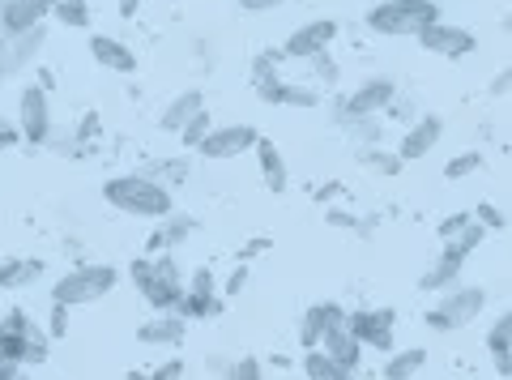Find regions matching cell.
<instances>
[{"label": "cell", "instance_id": "cell-1", "mask_svg": "<svg viewBox=\"0 0 512 380\" xmlns=\"http://www.w3.org/2000/svg\"><path fill=\"white\" fill-rule=\"evenodd\" d=\"M103 201L111 210L128 218H167L171 214V188L150 180L146 171H128V176H111L103 184Z\"/></svg>", "mask_w": 512, "mask_h": 380}, {"label": "cell", "instance_id": "cell-2", "mask_svg": "<svg viewBox=\"0 0 512 380\" xmlns=\"http://www.w3.org/2000/svg\"><path fill=\"white\" fill-rule=\"evenodd\" d=\"M440 18V0H372L363 26L384 39H414L423 26Z\"/></svg>", "mask_w": 512, "mask_h": 380}, {"label": "cell", "instance_id": "cell-3", "mask_svg": "<svg viewBox=\"0 0 512 380\" xmlns=\"http://www.w3.org/2000/svg\"><path fill=\"white\" fill-rule=\"evenodd\" d=\"M52 355V338L39 321H30L26 308H9L0 316V359L22 363V368H39Z\"/></svg>", "mask_w": 512, "mask_h": 380}, {"label": "cell", "instance_id": "cell-4", "mask_svg": "<svg viewBox=\"0 0 512 380\" xmlns=\"http://www.w3.org/2000/svg\"><path fill=\"white\" fill-rule=\"evenodd\" d=\"M116 287H120L116 265H73L69 274L56 278L52 299H60V304H69V308H82V304H99V299H107Z\"/></svg>", "mask_w": 512, "mask_h": 380}, {"label": "cell", "instance_id": "cell-5", "mask_svg": "<svg viewBox=\"0 0 512 380\" xmlns=\"http://www.w3.org/2000/svg\"><path fill=\"white\" fill-rule=\"evenodd\" d=\"M440 295L444 299L427 312V329H436V334H457V329L474 325L478 316H483V308H487V291L483 287H448Z\"/></svg>", "mask_w": 512, "mask_h": 380}, {"label": "cell", "instance_id": "cell-6", "mask_svg": "<svg viewBox=\"0 0 512 380\" xmlns=\"http://www.w3.org/2000/svg\"><path fill=\"white\" fill-rule=\"evenodd\" d=\"M393 99H397V82H393V77H384V73L367 77V82H363L355 94H346V99L338 103V124L389 112V107H393Z\"/></svg>", "mask_w": 512, "mask_h": 380}, {"label": "cell", "instance_id": "cell-7", "mask_svg": "<svg viewBox=\"0 0 512 380\" xmlns=\"http://www.w3.org/2000/svg\"><path fill=\"white\" fill-rule=\"evenodd\" d=\"M346 325L355 329V338L363 342V351L389 355L397 346V312L393 308H359L346 312Z\"/></svg>", "mask_w": 512, "mask_h": 380}, {"label": "cell", "instance_id": "cell-8", "mask_svg": "<svg viewBox=\"0 0 512 380\" xmlns=\"http://www.w3.org/2000/svg\"><path fill=\"white\" fill-rule=\"evenodd\" d=\"M43 47H47V26L43 22L30 26V30H18V35H0V82L26 73L39 60Z\"/></svg>", "mask_w": 512, "mask_h": 380}, {"label": "cell", "instance_id": "cell-9", "mask_svg": "<svg viewBox=\"0 0 512 380\" xmlns=\"http://www.w3.org/2000/svg\"><path fill=\"white\" fill-rule=\"evenodd\" d=\"M18 129H22V141L26 146H47L52 137V99H47L43 86H22L18 94Z\"/></svg>", "mask_w": 512, "mask_h": 380}, {"label": "cell", "instance_id": "cell-10", "mask_svg": "<svg viewBox=\"0 0 512 380\" xmlns=\"http://www.w3.org/2000/svg\"><path fill=\"white\" fill-rule=\"evenodd\" d=\"M414 39H419L423 52H431V56H444V60H461V56H470L474 47H478L474 30H466V26H453V22H444V18H436L431 26H423Z\"/></svg>", "mask_w": 512, "mask_h": 380}, {"label": "cell", "instance_id": "cell-11", "mask_svg": "<svg viewBox=\"0 0 512 380\" xmlns=\"http://www.w3.org/2000/svg\"><path fill=\"white\" fill-rule=\"evenodd\" d=\"M256 133L252 124H222V129H210L201 141H197V154L210 158V163H227V158H239L256 146Z\"/></svg>", "mask_w": 512, "mask_h": 380}, {"label": "cell", "instance_id": "cell-12", "mask_svg": "<svg viewBox=\"0 0 512 380\" xmlns=\"http://www.w3.org/2000/svg\"><path fill=\"white\" fill-rule=\"evenodd\" d=\"M128 278H133V287L141 291V299H146L154 312L175 308L180 304V295H184V287H171V282L154 269V257H137L133 265H128Z\"/></svg>", "mask_w": 512, "mask_h": 380}, {"label": "cell", "instance_id": "cell-13", "mask_svg": "<svg viewBox=\"0 0 512 380\" xmlns=\"http://www.w3.org/2000/svg\"><path fill=\"white\" fill-rule=\"evenodd\" d=\"M338 22L333 18H312V22H303L291 39H286V47H282V56H291V60H308V56H316V52H329L333 47V39H338Z\"/></svg>", "mask_w": 512, "mask_h": 380}, {"label": "cell", "instance_id": "cell-14", "mask_svg": "<svg viewBox=\"0 0 512 380\" xmlns=\"http://www.w3.org/2000/svg\"><path fill=\"white\" fill-rule=\"evenodd\" d=\"M440 137H444V116H419L406 129L397 154H402V163H419V158H427L431 150L440 146Z\"/></svg>", "mask_w": 512, "mask_h": 380}, {"label": "cell", "instance_id": "cell-15", "mask_svg": "<svg viewBox=\"0 0 512 380\" xmlns=\"http://www.w3.org/2000/svg\"><path fill=\"white\" fill-rule=\"evenodd\" d=\"M320 346H325V351L342 363V372H346V376H355V372H359V363H363V342L355 338V329L346 325V316H342V321H333V325L325 329V338H320Z\"/></svg>", "mask_w": 512, "mask_h": 380}, {"label": "cell", "instance_id": "cell-16", "mask_svg": "<svg viewBox=\"0 0 512 380\" xmlns=\"http://www.w3.org/2000/svg\"><path fill=\"white\" fill-rule=\"evenodd\" d=\"M90 60L111 73H137V52L116 35H90Z\"/></svg>", "mask_w": 512, "mask_h": 380}, {"label": "cell", "instance_id": "cell-17", "mask_svg": "<svg viewBox=\"0 0 512 380\" xmlns=\"http://www.w3.org/2000/svg\"><path fill=\"white\" fill-rule=\"evenodd\" d=\"M466 252H461L453 240H444V252L436 261H431V269L419 278V287L423 291H448V287H457V278H461V269H466Z\"/></svg>", "mask_w": 512, "mask_h": 380}, {"label": "cell", "instance_id": "cell-18", "mask_svg": "<svg viewBox=\"0 0 512 380\" xmlns=\"http://www.w3.org/2000/svg\"><path fill=\"white\" fill-rule=\"evenodd\" d=\"M184 334H188V316L184 312H175V308H167V312H158L154 321H146L137 329V342H146V346H180L184 342Z\"/></svg>", "mask_w": 512, "mask_h": 380}, {"label": "cell", "instance_id": "cell-19", "mask_svg": "<svg viewBox=\"0 0 512 380\" xmlns=\"http://www.w3.org/2000/svg\"><path fill=\"white\" fill-rule=\"evenodd\" d=\"M252 154H256V163H261V180H265L269 193H286V188H291V171H286L282 150L269 137H256Z\"/></svg>", "mask_w": 512, "mask_h": 380}, {"label": "cell", "instance_id": "cell-20", "mask_svg": "<svg viewBox=\"0 0 512 380\" xmlns=\"http://www.w3.org/2000/svg\"><path fill=\"white\" fill-rule=\"evenodd\" d=\"M342 304H329V299H325V304H312L308 312H303L299 316V346H303V351H308V346H320V338H325V329L333 325V321H342Z\"/></svg>", "mask_w": 512, "mask_h": 380}, {"label": "cell", "instance_id": "cell-21", "mask_svg": "<svg viewBox=\"0 0 512 380\" xmlns=\"http://www.w3.org/2000/svg\"><path fill=\"white\" fill-rule=\"evenodd\" d=\"M158 223H163V227H158L154 235H150V252H175V248H184L188 240H192V235H197V218H188V214H167V218H158Z\"/></svg>", "mask_w": 512, "mask_h": 380}, {"label": "cell", "instance_id": "cell-22", "mask_svg": "<svg viewBox=\"0 0 512 380\" xmlns=\"http://www.w3.org/2000/svg\"><path fill=\"white\" fill-rule=\"evenodd\" d=\"M43 0H5V9H0V35H18V30H30L47 18Z\"/></svg>", "mask_w": 512, "mask_h": 380}, {"label": "cell", "instance_id": "cell-23", "mask_svg": "<svg viewBox=\"0 0 512 380\" xmlns=\"http://www.w3.org/2000/svg\"><path fill=\"white\" fill-rule=\"evenodd\" d=\"M201 107H205V94H201V90H180V94H175V99L163 107V116H158V129H163V133H180L184 124L201 112Z\"/></svg>", "mask_w": 512, "mask_h": 380}, {"label": "cell", "instance_id": "cell-24", "mask_svg": "<svg viewBox=\"0 0 512 380\" xmlns=\"http://www.w3.org/2000/svg\"><path fill=\"white\" fill-rule=\"evenodd\" d=\"M43 278V261L39 257H9L0 261V291H26Z\"/></svg>", "mask_w": 512, "mask_h": 380}, {"label": "cell", "instance_id": "cell-25", "mask_svg": "<svg viewBox=\"0 0 512 380\" xmlns=\"http://www.w3.org/2000/svg\"><path fill=\"white\" fill-rule=\"evenodd\" d=\"M427 368V351L423 346H410V351H389L384 359V380H406V376H419Z\"/></svg>", "mask_w": 512, "mask_h": 380}, {"label": "cell", "instance_id": "cell-26", "mask_svg": "<svg viewBox=\"0 0 512 380\" xmlns=\"http://www.w3.org/2000/svg\"><path fill=\"white\" fill-rule=\"evenodd\" d=\"M303 376H312V380H342L346 372H342V363L333 359L325 346H308V351H303Z\"/></svg>", "mask_w": 512, "mask_h": 380}, {"label": "cell", "instance_id": "cell-27", "mask_svg": "<svg viewBox=\"0 0 512 380\" xmlns=\"http://www.w3.org/2000/svg\"><path fill=\"white\" fill-rule=\"evenodd\" d=\"M52 18L69 30H90V5L86 0H52Z\"/></svg>", "mask_w": 512, "mask_h": 380}, {"label": "cell", "instance_id": "cell-28", "mask_svg": "<svg viewBox=\"0 0 512 380\" xmlns=\"http://www.w3.org/2000/svg\"><path fill=\"white\" fill-rule=\"evenodd\" d=\"M146 176L167 184V188H180L188 180V158H158V163L146 167Z\"/></svg>", "mask_w": 512, "mask_h": 380}, {"label": "cell", "instance_id": "cell-29", "mask_svg": "<svg viewBox=\"0 0 512 380\" xmlns=\"http://www.w3.org/2000/svg\"><path fill=\"white\" fill-rule=\"evenodd\" d=\"M487 351L491 355H512V308H504L487 329Z\"/></svg>", "mask_w": 512, "mask_h": 380}, {"label": "cell", "instance_id": "cell-30", "mask_svg": "<svg viewBox=\"0 0 512 380\" xmlns=\"http://www.w3.org/2000/svg\"><path fill=\"white\" fill-rule=\"evenodd\" d=\"M359 163L367 171H376V176H397V171H402V154H384L376 146H359Z\"/></svg>", "mask_w": 512, "mask_h": 380}, {"label": "cell", "instance_id": "cell-31", "mask_svg": "<svg viewBox=\"0 0 512 380\" xmlns=\"http://www.w3.org/2000/svg\"><path fill=\"white\" fill-rule=\"evenodd\" d=\"M474 171H483V150H466V154H457V158H448L444 163V180H466L474 176Z\"/></svg>", "mask_w": 512, "mask_h": 380}, {"label": "cell", "instance_id": "cell-32", "mask_svg": "<svg viewBox=\"0 0 512 380\" xmlns=\"http://www.w3.org/2000/svg\"><path fill=\"white\" fill-rule=\"evenodd\" d=\"M210 129H214V120H210V107H201V112L192 116V120H188V124H184V129L175 133V137H180L188 150H197V141H201L205 133H210Z\"/></svg>", "mask_w": 512, "mask_h": 380}, {"label": "cell", "instance_id": "cell-33", "mask_svg": "<svg viewBox=\"0 0 512 380\" xmlns=\"http://www.w3.org/2000/svg\"><path fill=\"white\" fill-rule=\"evenodd\" d=\"M69 334V304H60V299H52V312H47V338H64Z\"/></svg>", "mask_w": 512, "mask_h": 380}, {"label": "cell", "instance_id": "cell-34", "mask_svg": "<svg viewBox=\"0 0 512 380\" xmlns=\"http://www.w3.org/2000/svg\"><path fill=\"white\" fill-rule=\"evenodd\" d=\"M470 214H474V223H478V227H487V231H504V227H508V218L495 210L491 201H478V210H470Z\"/></svg>", "mask_w": 512, "mask_h": 380}, {"label": "cell", "instance_id": "cell-35", "mask_svg": "<svg viewBox=\"0 0 512 380\" xmlns=\"http://www.w3.org/2000/svg\"><path fill=\"white\" fill-rule=\"evenodd\" d=\"M184 291H192V295H218V278L201 265V269H192V278L184 282Z\"/></svg>", "mask_w": 512, "mask_h": 380}, {"label": "cell", "instance_id": "cell-36", "mask_svg": "<svg viewBox=\"0 0 512 380\" xmlns=\"http://www.w3.org/2000/svg\"><path fill=\"white\" fill-rule=\"evenodd\" d=\"M222 372H227V376H235V380H256V376H265L261 359H252V355H244V359L227 363V368H222Z\"/></svg>", "mask_w": 512, "mask_h": 380}, {"label": "cell", "instance_id": "cell-37", "mask_svg": "<svg viewBox=\"0 0 512 380\" xmlns=\"http://www.w3.org/2000/svg\"><path fill=\"white\" fill-rule=\"evenodd\" d=\"M470 223H474V214H466V210H461V214H448L444 223H440V240H453V235H461Z\"/></svg>", "mask_w": 512, "mask_h": 380}, {"label": "cell", "instance_id": "cell-38", "mask_svg": "<svg viewBox=\"0 0 512 380\" xmlns=\"http://www.w3.org/2000/svg\"><path fill=\"white\" fill-rule=\"evenodd\" d=\"M244 287H248V261H239V265H235V274L222 282V295H239Z\"/></svg>", "mask_w": 512, "mask_h": 380}, {"label": "cell", "instance_id": "cell-39", "mask_svg": "<svg viewBox=\"0 0 512 380\" xmlns=\"http://www.w3.org/2000/svg\"><path fill=\"white\" fill-rule=\"evenodd\" d=\"M22 141V129H18V120H9V116H0V150H9V146H18Z\"/></svg>", "mask_w": 512, "mask_h": 380}, {"label": "cell", "instance_id": "cell-40", "mask_svg": "<svg viewBox=\"0 0 512 380\" xmlns=\"http://www.w3.org/2000/svg\"><path fill=\"white\" fill-rule=\"evenodd\" d=\"M269 73H278V56L274 52H261V56L252 60V82H256V77H269Z\"/></svg>", "mask_w": 512, "mask_h": 380}, {"label": "cell", "instance_id": "cell-41", "mask_svg": "<svg viewBox=\"0 0 512 380\" xmlns=\"http://www.w3.org/2000/svg\"><path fill=\"white\" fill-rule=\"evenodd\" d=\"M308 65H312L320 77H325V82H333V77H338V65H333V60H329V52H316V56H308Z\"/></svg>", "mask_w": 512, "mask_h": 380}, {"label": "cell", "instance_id": "cell-42", "mask_svg": "<svg viewBox=\"0 0 512 380\" xmlns=\"http://www.w3.org/2000/svg\"><path fill=\"white\" fill-rule=\"evenodd\" d=\"M282 5H291V0H239V9L244 13H274Z\"/></svg>", "mask_w": 512, "mask_h": 380}, {"label": "cell", "instance_id": "cell-43", "mask_svg": "<svg viewBox=\"0 0 512 380\" xmlns=\"http://www.w3.org/2000/svg\"><path fill=\"white\" fill-rule=\"evenodd\" d=\"M274 248V240H265V235H256V240H248L244 248H239V261H252V257H261V252Z\"/></svg>", "mask_w": 512, "mask_h": 380}, {"label": "cell", "instance_id": "cell-44", "mask_svg": "<svg viewBox=\"0 0 512 380\" xmlns=\"http://www.w3.org/2000/svg\"><path fill=\"white\" fill-rule=\"evenodd\" d=\"M175 376H184V363H180V359L158 363V368H154V380H175Z\"/></svg>", "mask_w": 512, "mask_h": 380}, {"label": "cell", "instance_id": "cell-45", "mask_svg": "<svg viewBox=\"0 0 512 380\" xmlns=\"http://www.w3.org/2000/svg\"><path fill=\"white\" fill-rule=\"evenodd\" d=\"M508 90H512V69H500L495 73V82H491V94L500 99V94H508Z\"/></svg>", "mask_w": 512, "mask_h": 380}, {"label": "cell", "instance_id": "cell-46", "mask_svg": "<svg viewBox=\"0 0 512 380\" xmlns=\"http://www.w3.org/2000/svg\"><path fill=\"white\" fill-rule=\"evenodd\" d=\"M325 223H329V227H359V223H355V214H346V210H329V214H325Z\"/></svg>", "mask_w": 512, "mask_h": 380}, {"label": "cell", "instance_id": "cell-47", "mask_svg": "<svg viewBox=\"0 0 512 380\" xmlns=\"http://www.w3.org/2000/svg\"><path fill=\"white\" fill-rule=\"evenodd\" d=\"M26 368L22 363H9V359H0V380H9V376H22Z\"/></svg>", "mask_w": 512, "mask_h": 380}, {"label": "cell", "instance_id": "cell-48", "mask_svg": "<svg viewBox=\"0 0 512 380\" xmlns=\"http://www.w3.org/2000/svg\"><path fill=\"white\" fill-rule=\"evenodd\" d=\"M338 193H342V184H325V188H320V193H316V201H320V205H329V201L338 197Z\"/></svg>", "mask_w": 512, "mask_h": 380}, {"label": "cell", "instance_id": "cell-49", "mask_svg": "<svg viewBox=\"0 0 512 380\" xmlns=\"http://www.w3.org/2000/svg\"><path fill=\"white\" fill-rule=\"evenodd\" d=\"M141 5H146V0H120V18H137Z\"/></svg>", "mask_w": 512, "mask_h": 380}, {"label": "cell", "instance_id": "cell-50", "mask_svg": "<svg viewBox=\"0 0 512 380\" xmlns=\"http://www.w3.org/2000/svg\"><path fill=\"white\" fill-rule=\"evenodd\" d=\"M0 9H5V0H0Z\"/></svg>", "mask_w": 512, "mask_h": 380}]
</instances>
